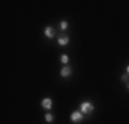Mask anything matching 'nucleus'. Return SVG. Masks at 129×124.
<instances>
[{"label":"nucleus","mask_w":129,"mask_h":124,"mask_svg":"<svg viewBox=\"0 0 129 124\" xmlns=\"http://www.w3.org/2000/svg\"><path fill=\"white\" fill-rule=\"evenodd\" d=\"M80 109H81V113H85V114H89L93 112L95 106L91 104V102H82L81 105H80Z\"/></svg>","instance_id":"f257e3e1"},{"label":"nucleus","mask_w":129,"mask_h":124,"mask_svg":"<svg viewBox=\"0 0 129 124\" xmlns=\"http://www.w3.org/2000/svg\"><path fill=\"white\" fill-rule=\"evenodd\" d=\"M70 120H72L73 123H80L82 120V113L81 112H73V113L70 114Z\"/></svg>","instance_id":"f03ea898"},{"label":"nucleus","mask_w":129,"mask_h":124,"mask_svg":"<svg viewBox=\"0 0 129 124\" xmlns=\"http://www.w3.org/2000/svg\"><path fill=\"white\" fill-rule=\"evenodd\" d=\"M41 106L45 108V109H51L52 108V99L51 98H44L41 101Z\"/></svg>","instance_id":"7ed1b4c3"},{"label":"nucleus","mask_w":129,"mask_h":124,"mask_svg":"<svg viewBox=\"0 0 129 124\" xmlns=\"http://www.w3.org/2000/svg\"><path fill=\"white\" fill-rule=\"evenodd\" d=\"M44 35L48 37V39H51V37H54V35H55V29L54 28H51V26H47L44 29Z\"/></svg>","instance_id":"20e7f679"},{"label":"nucleus","mask_w":129,"mask_h":124,"mask_svg":"<svg viewBox=\"0 0 129 124\" xmlns=\"http://www.w3.org/2000/svg\"><path fill=\"white\" fill-rule=\"evenodd\" d=\"M70 73H72V69H70L69 66H64L62 70H60V76L62 77H67V76H70Z\"/></svg>","instance_id":"39448f33"},{"label":"nucleus","mask_w":129,"mask_h":124,"mask_svg":"<svg viewBox=\"0 0 129 124\" xmlns=\"http://www.w3.org/2000/svg\"><path fill=\"white\" fill-rule=\"evenodd\" d=\"M58 43H59L60 46H66L67 43H69V37L67 36H63V37H59V40H58Z\"/></svg>","instance_id":"423d86ee"},{"label":"nucleus","mask_w":129,"mask_h":124,"mask_svg":"<svg viewBox=\"0 0 129 124\" xmlns=\"http://www.w3.org/2000/svg\"><path fill=\"white\" fill-rule=\"evenodd\" d=\"M60 62H62V64H67V62H69V57H67L66 54L60 55Z\"/></svg>","instance_id":"0eeeda50"},{"label":"nucleus","mask_w":129,"mask_h":124,"mask_svg":"<svg viewBox=\"0 0 129 124\" xmlns=\"http://www.w3.org/2000/svg\"><path fill=\"white\" fill-rule=\"evenodd\" d=\"M45 120H47L48 123H51V121H54V116H52L51 113H47L45 114Z\"/></svg>","instance_id":"6e6552de"},{"label":"nucleus","mask_w":129,"mask_h":124,"mask_svg":"<svg viewBox=\"0 0 129 124\" xmlns=\"http://www.w3.org/2000/svg\"><path fill=\"white\" fill-rule=\"evenodd\" d=\"M66 28H67V22H66V21H62V22H60V29L64 30Z\"/></svg>","instance_id":"1a4fd4ad"},{"label":"nucleus","mask_w":129,"mask_h":124,"mask_svg":"<svg viewBox=\"0 0 129 124\" xmlns=\"http://www.w3.org/2000/svg\"><path fill=\"white\" fill-rule=\"evenodd\" d=\"M122 80H124V81H125V80H128V74H124V76H122Z\"/></svg>","instance_id":"9d476101"},{"label":"nucleus","mask_w":129,"mask_h":124,"mask_svg":"<svg viewBox=\"0 0 129 124\" xmlns=\"http://www.w3.org/2000/svg\"><path fill=\"white\" fill-rule=\"evenodd\" d=\"M126 72L129 73V65H128V68H126Z\"/></svg>","instance_id":"9b49d317"},{"label":"nucleus","mask_w":129,"mask_h":124,"mask_svg":"<svg viewBox=\"0 0 129 124\" xmlns=\"http://www.w3.org/2000/svg\"><path fill=\"white\" fill-rule=\"evenodd\" d=\"M128 88H129V84H128Z\"/></svg>","instance_id":"f8f14e48"}]
</instances>
